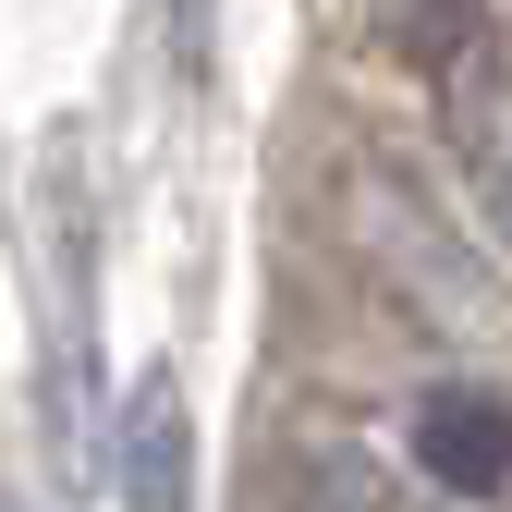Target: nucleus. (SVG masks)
I'll list each match as a JSON object with an SVG mask.
<instances>
[{"label":"nucleus","mask_w":512,"mask_h":512,"mask_svg":"<svg viewBox=\"0 0 512 512\" xmlns=\"http://www.w3.org/2000/svg\"><path fill=\"white\" fill-rule=\"evenodd\" d=\"M354 256L427 342H512V256L403 147H354Z\"/></svg>","instance_id":"1"},{"label":"nucleus","mask_w":512,"mask_h":512,"mask_svg":"<svg viewBox=\"0 0 512 512\" xmlns=\"http://www.w3.org/2000/svg\"><path fill=\"white\" fill-rule=\"evenodd\" d=\"M427 98H439V147H452V196H464V220L512 256V49L464 61V74H439Z\"/></svg>","instance_id":"2"},{"label":"nucleus","mask_w":512,"mask_h":512,"mask_svg":"<svg viewBox=\"0 0 512 512\" xmlns=\"http://www.w3.org/2000/svg\"><path fill=\"white\" fill-rule=\"evenodd\" d=\"M415 476L439 488V500H500L512 488V403L500 391H476V378H452V391H427L415 403Z\"/></svg>","instance_id":"3"},{"label":"nucleus","mask_w":512,"mask_h":512,"mask_svg":"<svg viewBox=\"0 0 512 512\" xmlns=\"http://www.w3.org/2000/svg\"><path fill=\"white\" fill-rule=\"evenodd\" d=\"M122 512H196V415L171 366L122 391Z\"/></svg>","instance_id":"4"},{"label":"nucleus","mask_w":512,"mask_h":512,"mask_svg":"<svg viewBox=\"0 0 512 512\" xmlns=\"http://www.w3.org/2000/svg\"><path fill=\"white\" fill-rule=\"evenodd\" d=\"M281 512H464V500H439L415 464L366 452V439H305L281 476Z\"/></svg>","instance_id":"5"},{"label":"nucleus","mask_w":512,"mask_h":512,"mask_svg":"<svg viewBox=\"0 0 512 512\" xmlns=\"http://www.w3.org/2000/svg\"><path fill=\"white\" fill-rule=\"evenodd\" d=\"M366 13H378V37H391V61H415L427 86H439V74H464V61H488V49H500L488 0H366Z\"/></svg>","instance_id":"6"},{"label":"nucleus","mask_w":512,"mask_h":512,"mask_svg":"<svg viewBox=\"0 0 512 512\" xmlns=\"http://www.w3.org/2000/svg\"><path fill=\"white\" fill-rule=\"evenodd\" d=\"M0 512H37V500H0Z\"/></svg>","instance_id":"7"}]
</instances>
